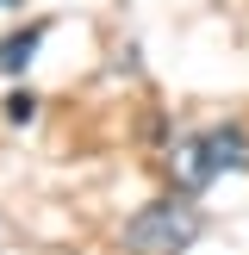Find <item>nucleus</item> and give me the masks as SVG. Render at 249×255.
<instances>
[{
  "instance_id": "1",
  "label": "nucleus",
  "mask_w": 249,
  "mask_h": 255,
  "mask_svg": "<svg viewBox=\"0 0 249 255\" xmlns=\"http://www.w3.org/2000/svg\"><path fill=\"white\" fill-rule=\"evenodd\" d=\"M193 237H199V218H193L187 199H149L124 224V249L131 255H181Z\"/></svg>"
},
{
  "instance_id": "2",
  "label": "nucleus",
  "mask_w": 249,
  "mask_h": 255,
  "mask_svg": "<svg viewBox=\"0 0 249 255\" xmlns=\"http://www.w3.org/2000/svg\"><path fill=\"white\" fill-rule=\"evenodd\" d=\"M168 174H174V187H181V193H206V187L218 181V174H212V162H206V143H199V137H181V143H174Z\"/></svg>"
},
{
  "instance_id": "3",
  "label": "nucleus",
  "mask_w": 249,
  "mask_h": 255,
  "mask_svg": "<svg viewBox=\"0 0 249 255\" xmlns=\"http://www.w3.org/2000/svg\"><path fill=\"white\" fill-rule=\"evenodd\" d=\"M199 143H206L212 174H224V168H249V131H243V125H212V131H199Z\"/></svg>"
},
{
  "instance_id": "4",
  "label": "nucleus",
  "mask_w": 249,
  "mask_h": 255,
  "mask_svg": "<svg viewBox=\"0 0 249 255\" xmlns=\"http://www.w3.org/2000/svg\"><path fill=\"white\" fill-rule=\"evenodd\" d=\"M44 31H50L44 19H37V25H25V31H12L6 44H0V75H25V69H31V56L44 50Z\"/></svg>"
},
{
  "instance_id": "5",
  "label": "nucleus",
  "mask_w": 249,
  "mask_h": 255,
  "mask_svg": "<svg viewBox=\"0 0 249 255\" xmlns=\"http://www.w3.org/2000/svg\"><path fill=\"white\" fill-rule=\"evenodd\" d=\"M6 119H12V125H31V119H37V100L25 94V87H12V94H6Z\"/></svg>"
},
{
  "instance_id": "6",
  "label": "nucleus",
  "mask_w": 249,
  "mask_h": 255,
  "mask_svg": "<svg viewBox=\"0 0 249 255\" xmlns=\"http://www.w3.org/2000/svg\"><path fill=\"white\" fill-rule=\"evenodd\" d=\"M0 6H19V0H0Z\"/></svg>"
}]
</instances>
